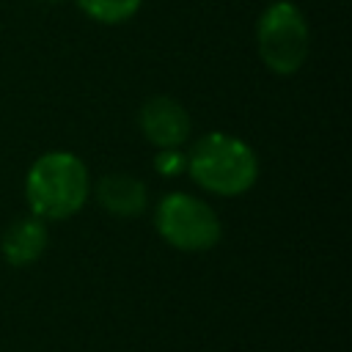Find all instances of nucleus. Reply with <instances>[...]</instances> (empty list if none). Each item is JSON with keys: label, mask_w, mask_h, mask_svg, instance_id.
Returning a JSON list of instances; mask_svg holds the SVG:
<instances>
[{"label": "nucleus", "mask_w": 352, "mask_h": 352, "mask_svg": "<svg viewBox=\"0 0 352 352\" xmlns=\"http://www.w3.org/2000/svg\"><path fill=\"white\" fill-rule=\"evenodd\" d=\"M94 192L99 206L116 217H138L148 206V190L132 173H107L96 182Z\"/></svg>", "instance_id": "obj_6"}, {"label": "nucleus", "mask_w": 352, "mask_h": 352, "mask_svg": "<svg viewBox=\"0 0 352 352\" xmlns=\"http://www.w3.org/2000/svg\"><path fill=\"white\" fill-rule=\"evenodd\" d=\"M44 3H60V0H44Z\"/></svg>", "instance_id": "obj_10"}, {"label": "nucleus", "mask_w": 352, "mask_h": 352, "mask_svg": "<svg viewBox=\"0 0 352 352\" xmlns=\"http://www.w3.org/2000/svg\"><path fill=\"white\" fill-rule=\"evenodd\" d=\"M47 242L50 236L41 217H16L0 236V253L11 267H28L44 256Z\"/></svg>", "instance_id": "obj_7"}, {"label": "nucleus", "mask_w": 352, "mask_h": 352, "mask_svg": "<svg viewBox=\"0 0 352 352\" xmlns=\"http://www.w3.org/2000/svg\"><path fill=\"white\" fill-rule=\"evenodd\" d=\"M80 11L85 16H91L94 22H102V25H121L126 19H132L143 0H77Z\"/></svg>", "instance_id": "obj_8"}, {"label": "nucleus", "mask_w": 352, "mask_h": 352, "mask_svg": "<svg viewBox=\"0 0 352 352\" xmlns=\"http://www.w3.org/2000/svg\"><path fill=\"white\" fill-rule=\"evenodd\" d=\"M154 165L162 176H179L187 170V154H182L179 148H157Z\"/></svg>", "instance_id": "obj_9"}, {"label": "nucleus", "mask_w": 352, "mask_h": 352, "mask_svg": "<svg viewBox=\"0 0 352 352\" xmlns=\"http://www.w3.org/2000/svg\"><path fill=\"white\" fill-rule=\"evenodd\" d=\"M154 228L170 248L182 253L212 250L223 236L214 209L190 192H168L154 209Z\"/></svg>", "instance_id": "obj_4"}, {"label": "nucleus", "mask_w": 352, "mask_h": 352, "mask_svg": "<svg viewBox=\"0 0 352 352\" xmlns=\"http://www.w3.org/2000/svg\"><path fill=\"white\" fill-rule=\"evenodd\" d=\"M138 126L154 148H179L190 140L192 132V121L184 104L165 94L143 99L138 110Z\"/></svg>", "instance_id": "obj_5"}, {"label": "nucleus", "mask_w": 352, "mask_h": 352, "mask_svg": "<svg viewBox=\"0 0 352 352\" xmlns=\"http://www.w3.org/2000/svg\"><path fill=\"white\" fill-rule=\"evenodd\" d=\"M187 173L214 195L234 198L248 192L258 179V157L236 135L206 132L187 151Z\"/></svg>", "instance_id": "obj_2"}, {"label": "nucleus", "mask_w": 352, "mask_h": 352, "mask_svg": "<svg viewBox=\"0 0 352 352\" xmlns=\"http://www.w3.org/2000/svg\"><path fill=\"white\" fill-rule=\"evenodd\" d=\"M91 192L85 162L72 151H47L33 160L25 176V201L41 220L74 217Z\"/></svg>", "instance_id": "obj_1"}, {"label": "nucleus", "mask_w": 352, "mask_h": 352, "mask_svg": "<svg viewBox=\"0 0 352 352\" xmlns=\"http://www.w3.org/2000/svg\"><path fill=\"white\" fill-rule=\"evenodd\" d=\"M256 50L261 63L280 77L302 69L311 50V33L302 11L292 0L270 3L256 22Z\"/></svg>", "instance_id": "obj_3"}]
</instances>
